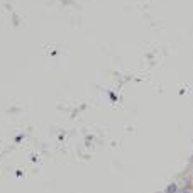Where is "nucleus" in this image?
<instances>
[{
    "label": "nucleus",
    "instance_id": "obj_2",
    "mask_svg": "<svg viewBox=\"0 0 193 193\" xmlns=\"http://www.w3.org/2000/svg\"><path fill=\"white\" fill-rule=\"evenodd\" d=\"M181 193H190V192H181Z\"/></svg>",
    "mask_w": 193,
    "mask_h": 193
},
{
    "label": "nucleus",
    "instance_id": "obj_1",
    "mask_svg": "<svg viewBox=\"0 0 193 193\" xmlns=\"http://www.w3.org/2000/svg\"><path fill=\"white\" fill-rule=\"evenodd\" d=\"M176 192H178V186L174 185V183L169 185V186H168V190H166V193H176Z\"/></svg>",
    "mask_w": 193,
    "mask_h": 193
}]
</instances>
